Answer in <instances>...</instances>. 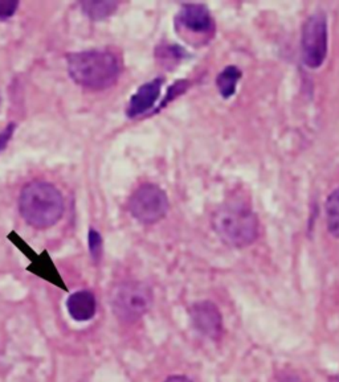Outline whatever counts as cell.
<instances>
[{"label":"cell","instance_id":"cell-1","mask_svg":"<svg viewBox=\"0 0 339 382\" xmlns=\"http://www.w3.org/2000/svg\"><path fill=\"white\" fill-rule=\"evenodd\" d=\"M70 79L85 89L104 90L117 82L121 62L109 50H85L67 57Z\"/></svg>","mask_w":339,"mask_h":382},{"label":"cell","instance_id":"cell-2","mask_svg":"<svg viewBox=\"0 0 339 382\" xmlns=\"http://www.w3.org/2000/svg\"><path fill=\"white\" fill-rule=\"evenodd\" d=\"M19 210L25 222L36 229L56 225L64 214V198L59 189L47 182H32L19 197Z\"/></svg>","mask_w":339,"mask_h":382},{"label":"cell","instance_id":"cell-3","mask_svg":"<svg viewBox=\"0 0 339 382\" xmlns=\"http://www.w3.org/2000/svg\"><path fill=\"white\" fill-rule=\"evenodd\" d=\"M213 228L224 243L234 247H244L258 236V220L246 203H225L213 214Z\"/></svg>","mask_w":339,"mask_h":382},{"label":"cell","instance_id":"cell-4","mask_svg":"<svg viewBox=\"0 0 339 382\" xmlns=\"http://www.w3.org/2000/svg\"><path fill=\"white\" fill-rule=\"evenodd\" d=\"M152 291L142 282H124L113 289L112 307L118 319L133 323L152 307Z\"/></svg>","mask_w":339,"mask_h":382},{"label":"cell","instance_id":"cell-5","mask_svg":"<svg viewBox=\"0 0 339 382\" xmlns=\"http://www.w3.org/2000/svg\"><path fill=\"white\" fill-rule=\"evenodd\" d=\"M168 197L162 188L155 184H143L131 195L129 210L131 216L142 224H155L168 212Z\"/></svg>","mask_w":339,"mask_h":382},{"label":"cell","instance_id":"cell-6","mask_svg":"<svg viewBox=\"0 0 339 382\" xmlns=\"http://www.w3.org/2000/svg\"><path fill=\"white\" fill-rule=\"evenodd\" d=\"M301 49L304 62L312 69L319 68L328 55V20L325 13L317 12L304 25Z\"/></svg>","mask_w":339,"mask_h":382},{"label":"cell","instance_id":"cell-7","mask_svg":"<svg viewBox=\"0 0 339 382\" xmlns=\"http://www.w3.org/2000/svg\"><path fill=\"white\" fill-rule=\"evenodd\" d=\"M175 27L180 36L194 46L208 41L213 34V20L201 4H186L176 16Z\"/></svg>","mask_w":339,"mask_h":382},{"label":"cell","instance_id":"cell-8","mask_svg":"<svg viewBox=\"0 0 339 382\" xmlns=\"http://www.w3.org/2000/svg\"><path fill=\"white\" fill-rule=\"evenodd\" d=\"M194 327L201 335L218 340L222 334V313L212 301H199L190 310Z\"/></svg>","mask_w":339,"mask_h":382},{"label":"cell","instance_id":"cell-9","mask_svg":"<svg viewBox=\"0 0 339 382\" xmlns=\"http://www.w3.org/2000/svg\"><path fill=\"white\" fill-rule=\"evenodd\" d=\"M162 83L164 80L157 79L154 81L147 82L142 85L137 93L134 94L130 100L129 106H128V116L130 118L142 116L152 110V106L158 101L161 90H162Z\"/></svg>","mask_w":339,"mask_h":382},{"label":"cell","instance_id":"cell-10","mask_svg":"<svg viewBox=\"0 0 339 382\" xmlns=\"http://www.w3.org/2000/svg\"><path fill=\"white\" fill-rule=\"evenodd\" d=\"M67 308L72 319L76 322H88L93 319L97 311V303L93 294L89 291H77L67 301Z\"/></svg>","mask_w":339,"mask_h":382},{"label":"cell","instance_id":"cell-11","mask_svg":"<svg viewBox=\"0 0 339 382\" xmlns=\"http://www.w3.org/2000/svg\"><path fill=\"white\" fill-rule=\"evenodd\" d=\"M81 7L84 12L92 19V20H101L110 16L118 8V3L116 1H81Z\"/></svg>","mask_w":339,"mask_h":382},{"label":"cell","instance_id":"cell-12","mask_svg":"<svg viewBox=\"0 0 339 382\" xmlns=\"http://www.w3.org/2000/svg\"><path fill=\"white\" fill-rule=\"evenodd\" d=\"M240 79H241V71L234 67H228L219 74L216 83L224 98H230L231 95H234L236 92V85Z\"/></svg>","mask_w":339,"mask_h":382},{"label":"cell","instance_id":"cell-13","mask_svg":"<svg viewBox=\"0 0 339 382\" xmlns=\"http://www.w3.org/2000/svg\"><path fill=\"white\" fill-rule=\"evenodd\" d=\"M326 221L328 232L339 238V188L328 196L326 201Z\"/></svg>","mask_w":339,"mask_h":382},{"label":"cell","instance_id":"cell-14","mask_svg":"<svg viewBox=\"0 0 339 382\" xmlns=\"http://www.w3.org/2000/svg\"><path fill=\"white\" fill-rule=\"evenodd\" d=\"M88 241H89L91 254L93 257L94 261H98L102 254V238H101L100 233L94 229H91L89 236H88Z\"/></svg>","mask_w":339,"mask_h":382},{"label":"cell","instance_id":"cell-15","mask_svg":"<svg viewBox=\"0 0 339 382\" xmlns=\"http://www.w3.org/2000/svg\"><path fill=\"white\" fill-rule=\"evenodd\" d=\"M18 7V0H0V19H8L13 16Z\"/></svg>","mask_w":339,"mask_h":382},{"label":"cell","instance_id":"cell-16","mask_svg":"<svg viewBox=\"0 0 339 382\" xmlns=\"http://www.w3.org/2000/svg\"><path fill=\"white\" fill-rule=\"evenodd\" d=\"M15 123H11V125H8L7 128H6V130L0 134V151L4 150L6 149V146L8 144V142H10V139L12 138V134H13V131H15Z\"/></svg>","mask_w":339,"mask_h":382},{"label":"cell","instance_id":"cell-17","mask_svg":"<svg viewBox=\"0 0 339 382\" xmlns=\"http://www.w3.org/2000/svg\"><path fill=\"white\" fill-rule=\"evenodd\" d=\"M164 382H192L190 378H187V377H185V376H171V377H168L167 380Z\"/></svg>","mask_w":339,"mask_h":382}]
</instances>
